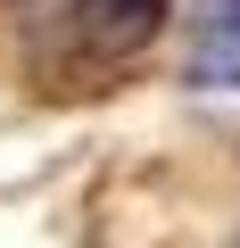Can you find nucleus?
Segmentation results:
<instances>
[{
  "mask_svg": "<svg viewBox=\"0 0 240 248\" xmlns=\"http://www.w3.org/2000/svg\"><path fill=\"white\" fill-rule=\"evenodd\" d=\"M166 17V0H58V33L83 58H133Z\"/></svg>",
  "mask_w": 240,
  "mask_h": 248,
  "instance_id": "1",
  "label": "nucleus"
},
{
  "mask_svg": "<svg viewBox=\"0 0 240 248\" xmlns=\"http://www.w3.org/2000/svg\"><path fill=\"white\" fill-rule=\"evenodd\" d=\"M191 83L240 91V0H191Z\"/></svg>",
  "mask_w": 240,
  "mask_h": 248,
  "instance_id": "2",
  "label": "nucleus"
}]
</instances>
